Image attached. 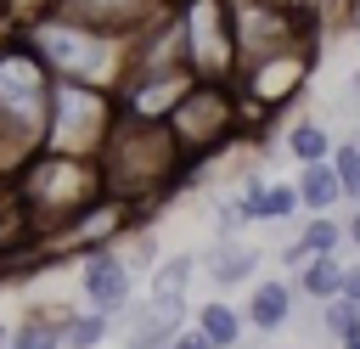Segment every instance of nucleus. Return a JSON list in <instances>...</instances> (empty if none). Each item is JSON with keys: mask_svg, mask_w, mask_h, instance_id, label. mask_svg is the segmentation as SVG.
<instances>
[{"mask_svg": "<svg viewBox=\"0 0 360 349\" xmlns=\"http://www.w3.org/2000/svg\"><path fill=\"white\" fill-rule=\"evenodd\" d=\"M242 124H248V107H242V96H236L231 79H197L180 96V107L169 113V135L180 141L191 174L202 169V158H219Z\"/></svg>", "mask_w": 360, "mask_h": 349, "instance_id": "20e7f679", "label": "nucleus"}, {"mask_svg": "<svg viewBox=\"0 0 360 349\" xmlns=\"http://www.w3.org/2000/svg\"><path fill=\"white\" fill-rule=\"evenodd\" d=\"M6 343H11V321H0V349H6Z\"/></svg>", "mask_w": 360, "mask_h": 349, "instance_id": "c756f323", "label": "nucleus"}, {"mask_svg": "<svg viewBox=\"0 0 360 349\" xmlns=\"http://www.w3.org/2000/svg\"><path fill=\"white\" fill-rule=\"evenodd\" d=\"M242 225H248V214H242L236 191L231 197H214V236H242Z\"/></svg>", "mask_w": 360, "mask_h": 349, "instance_id": "b1692460", "label": "nucleus"}, {"mask_svg": "<svg viewBox=\"0 0 360 349\" xmlns=\"http://www.w3.org/2000/svg\"><path fill=\"white\" fill-rule=\"evenodd\" d=\"M315 68H321V56L309 45H287V51H270V56L242 62L231 84H236V96H242L248 113H276V107H287V101L304 96V84H309Z\"/></svg>", "mask_w": 360, "mask_h": 349, "instance_id": "0eeeda50", "label": "nucleus"}, {"mask_svg": "<svg viewBox=\"0 0 360 349\" xmlns=\"http://www.w3.org/2000/svg\"><path fill=\"white\" fill-rule=\"evenodd\" d=\"M332 169H338L343 203H360V146H354V135H343V141L332 146Z\"/></svg>", "mask_w": 360, "mask_h": 349, "instance_id": "4be33fe9", "label": "nucleus"}, {"mask_svg": "<svg viewBox=\"0 0 360 349\" xmlns=\"http://www.w3.org/2000/svg\"><path fill=\"white\" fill-rule=\"evenodd\" d=\"M349 135H354V146H360V113H354V129H349Z\"/></svg>", "mask_w": 360, "mask_h": 349, "instance_id": "7c9ffc66", "label": "nucleus"}, {"mask_svg": "<svg viewBox=\"0 0 360 349\" xmlns=\"http://www.w3.org/2000/svg\"><path fill=\"white\" fill-rule=\"evenodd\" d=\"M338 349H360V338H349V343H338Z\"/></svg>", "mask_w": 360, "mask_h": 349, "instance_id": "2f4dec72", "label": "nucleus"}, {"mask_svg": "<svg viewBox=\"0 0 360 349\" xmlns=\"http://www.w3.org/2000/svg\"><path fill=\"white\" fill-rule=\"evenodd\" d=\"M321 310V332L332 338V343H349V338H360V304H349V298H332V304H315Z\"/></svg>", "mask_w": 360, "mask_h": 349, "instance_id": "412c9836", "label": "nucleus"}, {"mask_svg": "<svg viewBox=\"0 0 360 349\" xmlns=\"http://www.w3.org/2000/svg\"><path fill=\"white\" fill-rule=\"evenodd\" d=\"M112 315H101V310H73L68 315V326H62V349H101L107 338H112Z\"/></svg>", "mask_w": 360, "mask_h": 349, "instance_id": "aec40b11", "label": "nucleus"}, {"mask_svg": "<svg viewBox=\"0 0 360 349\" xmlns=\"http://www.w3.org/2000/svg\"><path fill=\"white\" fill-rule=\"evenodd\" d=\"M343 242L360 253V203H349V214H343Z\"/></svg>", "mask_w": 360, "mask_h": 349, "instance_id": "a878e982", "label": "nucleus"}, {"mask_svg": "<svg viewBox=\"0 0 360 349\" xmlns=\"http://www.w3.org/2000/svg\"><path fill=\"white\" fill-rule=\"evenodd\" d=\"M259 265H264V253H259L253 242H242V236H214V242L197 253V270L219 287V298H225L231 287H253V281H259Z\"/></svg>", "mask_w": 360, "mask_h": 349, "instance_id": "9d476101", "label": "nucleus"}, {"mask_svg": "<svg viewBox=\"0 0 360 349\" xmlns=\"http://www.w3.org/2000/svg\"><path fill=\"white\" fill-rule=\"evenodd\" d=\"M112 124H118V96H112V90L56 79L51 118H45V146H39V152H62V158H101V146H107Z\"/></svg>", "mask_w": 360, "mask_h": 349, "instance_id": "39448f33", "label": "nucleus"}, {"mask_svg": "<svg viewBox=\"0 0 360 349\" xmlns=\"http://www.w3.org/2000/svg\"><path fill=\"white\" fill-rule=\"evenodd\" d=\"M68 304H34L22 310V321H11V343L6 349H62V326H68Z\"/></svg>", "mask_w": 360, "mask_h": 349, "instance_id": "4468645a", "label": "nucleus"}, {"mask_svg": "<svg viewBox=\"0 0 360 349\" xmlns=\"http://www.w3.org/2000/svg\"><path fill=\"white\" fill-rule=\"evenodd\" d=\"M191 326H197L214 349H242V338H248L242 304H231V298H202V304L191 310Z\"/></svg>", "mask_w": 360, "mask_h": 349, "instance_id": "2eb2a0df", "label": "nucleus"}, {"mask_svg": "<svg viewBox=\"0 0 360 349\" xmlns=\"http://www.w3.org/2000/svg\"><path fill=\"white\" fill-rule=\"evenodd\" d=\"M191 281H197V253H169L146 276V298H191Z\"/></svg>", "mask_w": 360, "mask_h": 349, "instance_id": "6ab92c4d", "label": "nucleus"}, {"mask_svg": "<svg viewBox=\"0 0 360 349\" xmlns=\"http://www.w3.org/2000/svg\"><path fill=\"white\" fill-rule=\"evenodd\" d=\"M292 287H298V298H309V304H332V298L343 293V253L304 259V265L292 270Z\"/></svg>", "mask_w": 360, "mask_h": 349, "instance_id": "a211bd4d", "label": "nucleus"}, {"mask_svg": "<svg viewBox=\"0 0 360 349\" xmlns=\"http://www.w3.org/2000/svg\"><path fill=\"white\" fill-rule=\"evenodd\" d=\"M292 186H298L304 214H338V208H343V186H338L332 158H326V163H304V169H292Z\"/></svg>", "mask_w": 360, "mask_h": 349, "instance_id": "dca6fc26", "label": "nucleus"}, {"mask_svg": "<svg viewBox=\"0 0 360 349\" xmlns=\"http://www.w3.org/2000/svg\"><path fill=\"white\" fill-rule=\"evenodd\" d=\"M180 34H186V62L197 79H236L242 51H236V6L231 0H174Z\"/></svg>", "mask_w": 360, "mask_h": 349, "instance_id": "423d86ee", "label": "nucleus"}, {"mask_svg": "<svg viewBox=\"0 0 360 349\" xmlns=\"http://www.w3.org/2000/svg\"><path fill=\"white\" fill-rule=\"evenodd\" d=\"M236 203H242L248 225H287V220H304V203H298V186H292V180L248 174V180L236 186Z\"/></svg>", "mask_w": 360, "mask_h": 349, "instance_id": "f8f14e48", "label": "nucleus"}, {"mask_svg": "<svg viewBox=\"0 0 360 349\" xmlns=\"http://www.w3.org/2000/svg\"><path fill=\"white\" fill-rule=\"evenodd\" d=\"M349 45H354V56H360V6L349 11Z\"/></svg>", "mask_w": 360, "mask_h": 349, "instance_id": "cd10ccee", "label": "nucleus"}, {"mask_svg": "<svg viewBox=\"0 0 360 349\" xmlns=\"http://www.w3.org/2000/svg\"><path fill=\"white\" fill-rule=\"evenodd\" d=\"M169 349H214V343H208V338H202L197 326H186V332H180V338L169 343Z\"/></svg>", "mask_w": 360, "mask_h": 349, "instance_id": "bb28decb", "label": "nucleus"}, {"mask_svg": "<svg viewBox=\"0 0 360 349\" xmlns=\"http://www.w3.org/2000/svg\"><path fill=\"white\" fill-rule=\"evenodd\" d=\"M96 169H101V191L129 203V208H141V214H152L180 180H191V163H186L180 141L169 135V124L124 118V113H118Z\"/></svg>", "mask_w": 360, "mask_h": 349, "instance_id": "f257e3e1", "label": "nucleus"}, {"mask_svg": "<svg viewBox=\"0 0 360 349\" xmlns=\"http://www.w3.org/2000/svg\"><path fill=\"white\" fill-rule=\"evenodd\" d=\"M135 270H129V259H124V248L112 242V248H90L84 259H79V293H84V310H101V315H124L129 304H135Z\"/></svg>", "mask_w": 360, "mask_h": 349, "instance_id": "6e6552de", "label": "nucleus"}, {"mask_svg": "<svg viewBox=\"0 0 360 349\" xmlns=\"http://www.w3.org/2000/svg\"><path fill=\"white\" fill-rule=\"evenodd\" d=\"M11 23H17V34L34 45V56L45 62L51 79L118 90L129 39H112V34H101V28L68 23V17H56V11H34V17H11Z\"/></svg>", "mask_w": 360, "mask_h": 349, "instance_id": "7ed1b4c3", "label": "nucleus"}, {"mask_svg": "<svg viewBox=\"0 0 360 349\" xmlns=\"http://www.w3.org/2000/svg\"><path fill=\"white\" fill-rule=\"evenodd\" d=\"M292 310H298V287H292V276H259V281L248 287L242 321H248V332L276 338V332L292 326Z\"/></svg>", "mask_w": 360, "mask_h": 349, "instance_id": "9b49d317", "label": "nucleus"}, {"mask_svg": "<svg viewBox=\"0 0 360 349\" xmlns=\"http://www.w3.org/2000/svg\"><path fill=\"white\" fill-rule=\"evenodd\" d=\"M349 242H343V214H304V225H298V236L281 248V265L287 270H298L304 259H321V253H343Z\"/></svg>", "mask_w": 360, "mask_h": 349, "instance_id": "ddd939ff", "label": "nucleus"}, {"mask_svg": "<svg viewBox=\"0 0 360 349\" xmlns=\"http://www.w3.org/2000/svg\"><path fill=\"white\" fill-rule=\"evenodd\" d=\"M338 298H349V304H360V259H354V265L343 259V293H338Z\"/></svg>", "mask_w": 360, "mask_h": 349, "instance_id": "393cba45", "label": "nucleus"}, {"mask_svg": "<svg viewBox=\"0 0 360 349\" xmlns=\"http://www.w3.org/2000/svg\"><path fill=\"white\" fill-rule=\"evenodd\" d=\"M118 248H124V259H129V270H135V276H152V270H158V259H163V253H158V236H152L146 225H141V231H129Z\"/></svg>", "mask_w": 360, "mask_h": 349, "instance_id": "5701e85b", "label": "nucleus"}, {"mask_svg": "<svg viewBox=\"0 0 360 349\" xmlns=\"http://www.w3.org/2000/svg\"><path fill=\"white\" fill-rule=\"evenodd\" d=\"M349 107L360 113V62H354V73H349Z\"/></svg>", "mask_w": 360, "mask_h": 349, "instance_id": "c85d7f7f", "label": "nucleus"}, {"mask_svg": "<svg viewBox=\"0 0 360 349\" xmlns=\"http://www.w3.org/2000/svg\"><path fill=\"white\" fill-rule=\"evenodd\" d=\"M174 0H45V11L68 17V23H84V28H101L112 39H135L152 17H163ZM34 17V11H28Z\"/></svg>", "mask_w": 360, "mask_h": 349, "instance_id": "1a4fd4ad", "label": "nucleus"}, {"mask_svg": "<svg viewBox=\"0 0 360 349\" xmlns=\"http://www.w3.org/2000/svg\"><path fill=\"white\" fill-rule=\"evenodd\" d=\"M332 146H338V135L315 118V113H304V118H292L287 124V135H281V152L304 169V163H326L332 158Z\"/></svg>", "mask_w": 360, "mask_h": 349, "instance_id": "f3484780", "label": "nucleus"}, {"mask_svg": "<svg viewBox=\"0 0 360 349\" xmlns=\"http://www.w3.org/2000/svg\"><path fill=\"white\" fill-rule=\"evenodd\" d=\"M101 191V169L96 158H62V152H34L17 174H11V214L22 220V231L51 248L84 208H96Z\"/></svg>", "mask_w": 360, "mask_h": 349, "instance_id": "f03ea898", "label": "nucleus"}]
</instances>
